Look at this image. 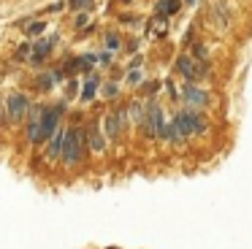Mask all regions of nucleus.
<instances>
[{"instance_id": "nucleus-22", "label": "nucleus", "mask_w": 252, "mask_h": 249, "mask_svg": "<svg viewBox=\"0 0 252 249\" xmlns=\"http://www.w3.org/2000/svg\"><path fill=\"white\" fill-rule=\"evenodd\" d=\"M187 3H195V0H187Z\"/></svg>"}, {"instance_id": "nucleus-3", "label": "nucleus", "mask_w": 252, "mask_h": 249, "mask_svg": "<svg viewBox=\"0 0 252 249\" xmlns=\"http://www.w3.org/2000/svg\"><path fill=\"white\" fill-rule=\"evenodd\" d=\"M144 127H147V135H163L165 122H163V108L158 103H149L147 117H144Z\"/></svg>"}, {"instance_id": "nucleus-4", "label": "nucleus", "mask_w": 252, "mask_h": 249, "mask_svg": "<svg viewBox=\"0 0 252 249\" xmlns=\"http://www.w3.org/2000/svg\"><path fill=\"white\" fill-rule=\"evenodd\" d=\"M182 100H185L187 106H192V108H203V106H209L212 95H209L206 90H201V87H195V84H185V90H182Z\"/></svg>"}, {"instance_id": "nucleus-19", "label": "nucleus", "mask_w": 252, "mask_h": 249, "mask_svg": "<svg viewBox=\"0 0 252 249\" xmlns=\"http://www.w3.org/2000/svg\"><path fill=\"white\" fill-rule=\"evenodd\" d=\"M41 30H44V22H33V25H30V35H38Z\"/></svg>"}, {"instance_id": "nucleus-21", "label": "nucleus", "mask_w": 252, "mask_h": 249, "mask_svg": "<svg viewBox=\"0 0 252 249\" xmlns=\"http://www.w3.org/2000/svg\"><path fill=\"white\" fill-rule=\"evenodd\" d=\"M38 87H44V90H49V87H52V76H41V79H38Z\"/></svg>"}, {"instance_id": "nucleus-10", "label": "nucleus", "mask_w": 252, "mask_h": 249, "mask_svg": "<svg viewBox=\"0 0 252 249\" xmlns=\"http://www.w3.org/2000/svg\"><path fill=\"white\" fill-rule=\"evenodd\" d=\"M49 49H52V41H41V43H35V57H33V62L35 65H41V60L49 54Z\"/></svg>"}, {"instance_id": "nucleus-1", "label": "nucleus", "mask_w": 252, "mask_h": 249, "mask_svg": "<svg viewBox=\"0 0 252 249\" xmlns=\"http://www.w3.org/2000/svg\"><path fill=\"white\" fill-rule=\"evenodd\" d=\"M82 152H84V133L79 127L65 130V138H63V160L68 165H76L82 160Z\"/></svg>"}, {"instance_id": "nucleus-5", "label": "nucleus", "mask_w": 252, "mask_h": 249, "mask_svg": "<svg viewBox=\"0 0 252 249\" xmlns=\"http://www.w3.org/2000/svg\"><path fill=\"white\" fill-rule=\"evenodd\" d=\"M28 108H30V103H28V97H25V95H19V92H11V95H8V106H6L8 119H14V122L25 119Z\"/></svg>"}, {"instance_id": "nucleus-7", "label": "nucleus", "mask_w": 252, "mask_h": 249, "mask_svg": "<svg viewBox=\"0 0 252 249\" xmlns=\"http://www.w3.org/2000/svg\"><path fill=\"white\" fill-rule=\"evenodd\" d=\"M44 106H35L33 111H30V127H28V138L33 141V144H41V122H44Z\"/></svg>"}, {"instance_id": "nucleus-11", "label": "nucleus", "mask_w": 252, "mask_h": 249, "mask_svg": "<svg viewBox=\"0 0 252 249\" xmlns=\"http://www.w3.org/2000/svg\"><path fill=\"white\" fill-rule=\"evenodd\" d=\"M95 90H98V76H90L87 84H84L82 97H84V100H93V97H95Z\"/></svg>"}, {"instance_id": "nucleus-15", "label": "nucleus", "mask_w": 252, "mask_h": 249, "mask_svg": "<svg viewBox=\"0 0 252 249\" xmlns=\"http://www.w3.org/2000/svg\"><path fill=\"white\" fill-rule=\"evenodd\" d=\"M90 5H93V0H71V8H76V11H84Z\"/></svg>"}, {"instance_id": "nucleus-6", "label": "nucleus", "mask_w": 252, "mask_h": 249, "mask_svg": "<svg viewBox=\"0 0 252 249\" xmlns=\"http://www.w3.org/2000/svg\"><path fill=\"white\" fill-rule=\"evenodd\" d=\"M60 114H63V106H55V108H46V111H44V122H41V141L52 138V135L57 133Z\"/></svg>"}, {"instance_id": "nucleus-12", "label": "nucleus", "mask_w": 252, "mask_h": 249, "mask_svg": "<svg viewBox=\"0 0 252 249\" xmlns=\"http://www.w3.org/2000/svg\"><path fill=\"white\" fill-rule=\"evenodd\" d=\"M127 111H130V117H133V122H141L144 124V117H147V111H144V106L141 103H130V108H127Z\"/></svg>"}, {"instance_id": "nucleus-16", "label": "nucleus", "mask_w": 252, "mask_h": 249, "mask_svg": "<svg viewBox=\"0 0 252 249\" xmlns=\"http://www.w3.org/2000/svg\"><path fill=\"white\" fill-rule=\"evenodd\" d=\"M195 57L201 60V62H206L209 52H206V46H203V43H195Z\"/></svg>"}, {"instance_id": "nucleus-18", "label": "nucleus", "mask_w": 252, "mask_h": 249, "mask_svg": "<svg viewBox=\"0 0 252 249\" xmlns=\"http://www.w3.org/2000/svg\"><path fill=\"white\" fill-rule=\"evenodd\" d=\"M176 8H179V5H176V3H174V0H168V5H165V3H163V5H160V11H165V14H174V11H176Z\"/></svg>"}, {"instance_id": "nucleus-20", "label": "nucleus", "mask_w": 252, "mask_h": 249, "mask_svg": "<svg viewBox=\"0 0 252 249\" xmlns=\"http://www.w3.org/2000/svg\"><path fill=\"white\" fill-rule=\"evenodd\" d=\"M127 81H130V84H138V81H141V73H138V70H130V73H127Z\"/></svg>"}, {"instance_id": "nucleus-13", "label": "nucleus", "mask_w": 252, "mask_h": 249, "mask_svg": "<svg viewBox=\"0 0 252 249\" xmlns=\"http://www.w3.org/2000/svg\"><path fill=\"white\" fill-rule=\"evenodd\" d=\"M90 146H93L95 152H103V146H106V141L100 138V133L98 130H93V135H90Z\"/></svg>"}, {"instance_id": "nucleus-8", "label": "nucleus", "mask_w": 252, "mask_h": 249, "mask_svg": "<svg viewBox=\"0 0 252 249\" xmlns=\"http://www.w3.org/2000/svg\"><path fill=\"white\" fill-rule=\"evenodd\" d=\"M122 122H125V111H120V114H109V117L103 119L106 135H109V138H117V135H120V130H122Z\"/></svg>"}, {"instance_id": "nucleus-17", "label": "nucleus", "mask_w": 252, "mask_h": 249, "mask_svg": "<svg viewBox=\"0 0 252 249\" xmlns=\"http://www.w3.org/2000/svg\"><path fill=\"white\" fill-rule=\"evenodd\" d=\"M117 92H120V90H117V84H111V81L103 87V95L106 97H117Z\"/></svg>"}, {"instance_id": "nucleus-14", "label": "nucleus", "mask_w": 252, "mask_h": 249, "mask_svg": "<svg viewBox=\"0 0 252 249\" xmlns=\"http://www.w3.org/2000/svg\"><path fill=\"white\" fill-rule=\"evenodd\" d=\"M106 46H109L111 52L120 49V35H117V32H109V35H106Z\"/></svg>"}, {"instance_id": "nucleus-9", "label": "nucleus", "mask_w": 252, "mask_h": 249, "mask_svg": "<svg viewBox=\"0 0 252 249\" xmlns=\"http://www.w3.org/2000/svg\"><path fill=\"white\" fill-rule=\"evenodd\" d=\"M63 138H65V133H60V130L52 135V146H49V155H52V157L63 155Z\"/></svg>"}, {"instance_id": "nucleus-2", "label": "nucleus", "mask_w": 252, "mask_h": 249, "mask_svg": "<svg viewBox=\"0 0 252 249\" xmlns=\"http://www.w3.org/2000/svg\"><path fill=\"white\" fill-rule=\"evenodd\" d=\"M176 70H179L187 81H198V79H203V76L209 73L206 62H198V60H192L190 54H182V57L176 60Z\"/></svg>"}]
</instances>
